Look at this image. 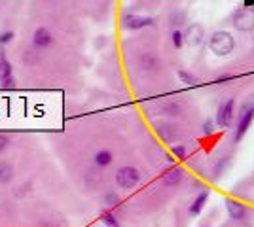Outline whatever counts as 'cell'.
<instances>
[{
    "label": "cell",
    "mask_w": 254,
    "mask_h": 227,
    "mask_svg": "<svg viewBox=\"0 0 254 227\" xmlns=\"http://www.w3.org/2000/svg\"><path fill=\"white\" fill-rule=\"evenodd\" d=\"M209 47L214 55L224 57V55H230L235 47V40L228 31H216L209 40Z\"/></svg>",
    "instance_id": "1"
},
{
    "label": "cell",
    "mask_w": 254,
    "mask_h": 227,
    "mask_svg": "<svg viewBox=\"0 0 254 227\" xmlns=\"http://www.w3.org/2000/svg\"><path fill=\"white\" fill-rule=\"evenodd\" d=\"M140 182V173L138 169L131 167V165H126L122 169H118L116 173V184L122 187V189H131Z\"/></svg>",
    "instance_id": "2"
},
{
    "label": "cell",
    "mask_w": 254,
    "mask_h": 227,
    "mask_svg": "<svg viewBox=\"0 0 254 227\" xmlns=\"http://www.w3.org/2000/svg\"><path fill=\"white\" fill-rule=\"evenodd\" d=\"M233 27L241 33H253L254 31V8H241L233 15Z\"/></svg>",
    "instance_id": "3"
},
{
    "label": "cell",
    "mask_w": 254,
    "mask_h": 227,
    "mask_svg": "<svg viewBox=\"0 0 254 227\" xmlns=\"http://www.w3.org/2000/svg\"><path fill=\"white\" fill-rule=\"evenodd\" d=\"M254 119V106H245L243 110H241V114H239V118H237V129H235V135H233V138L235 140H241L245 136V133L249 131V127H251V123H253Z\"/></svg>",
    "instance_id": "4"
},
{
    "label": "cell",
    "mask_w": 254,
    "mask_h": 227,
    "mask_svg": "<svg viewBox=\"0 0 254 227\" xmlns=\"http://www.w3.org/2000/svg\"><path fill=\"white\" fill-rule=\"evenodd\" d=\"M122 25L127 31H138L152 25V17H142V15H133V13H126L122 17Z\"/></svg>",
    "instance_id": "5"
},
{
    "label": "cell",
    "mask_w": 254,
    "mask_h": 227,
    "mask_svg": "<svg viewBox=\"0 0 254 227\" xmlns=\"http://www.w3.org/2000/svg\"><path fill=\"white\" fill-rule=\"evenodd\" d=\"M203 38H205V29L199 23H191L184 33V44H188V45H199Z\"/></svg>",
    "instance_id": "6"
},
{
    "label": "cell",
    "mask_w": 254,
    "mask_h": 227,
    "mask_svg": "<svg viewBox=\"0 0 254 227\" xmlns=\"http://www.w3.org/2000/svg\"><path fill=\"white\" fill-rule=\"evenodd\" d=\"M226 208H228L230 218L235 220V222H241V220L247 218V206L241 201H237V199H226Z\"/></svg>",
    "instance_id": "7"
},
{
    "label": "cell",
    "mask_w": 254,
    "mask_h": 227,
    "mask_svg": "<svg viewBox=\"0 0 254 227\" xmlns=\"http://www.w3.org/2000/svg\"><path fill=\"white\" fill-rule=\"evenodd\" d=\"M232 118H233V98H228L224 104H220V108H218L216 123L220 127H228L232 123Z\"/></svg>",
    "instance_id": "8"
},
{
    "label": "cell",
    "mask_w": 254,
    "mask_h": 227,
    "mask_svg": "<svg viewBox=\"0 0 254 227\" xmlns=\"http://www.w3.org/2000/svg\"><path fill=\"white\" fill-rule=\"evenodd\" d=\"M32 44H34V47H50L53 44L52 31L46 27H38L32 34Z\"/></svg>",
    "instance_id": "9"
},
{
    "label": "cell",
    "mask_w": 254,
    "mask_h": 227,
    "mask_svg": "<svg viewBox=\"0 0 254 227\" xmlns=\"http://www.w3.org/2000/svg\"><path fill=\"white\" fill-rule=\"evenodd\" d=\"M0 84L4 87H15V78H13L11 65L2 55H0Z\"/></svg>",
    "instance_id": "10"
},
{
    "label": "cell",
    "mask_w": 254,
    "mask_h": 227,
    "mask_svg": "<svg viewBox=\"0 0 254 227\" xmlns=\"http://www.w3.org/2000/svg\"><path fill=\"white\" fill-rule=\"evenodd\" d=\"M161 178H163V182L167 185H175L184 178V171H182L180 167H171V169H167V171L163 173Z\"/></svg>",
    "instance_id": "11"
},
{
    "label": "cell",
    "mask_w": 254,
    "mask_h": 227,
    "mask_svg": "<svg viewBox=\"0 0 254 227\" xmlns=\"http://www.w3.org/2000/svg\"><path fill=\"white\" fill-rule=\"evenodd\" d=\"M207 199H209V189L201 191V193L193 199V203L190 205V214H191V216H197V214L201 212L203 208H205V205H207Z\"/></svg>",
    "instance_id": "12"
},
{
    "label": "cell",
    "mask_w": 254,
    "mask_h": 227,
    "mask_svg": "<svg viewBox=\"0 0 254 227\" xmlns=\"http://www.w3.org/2000/svg\"><path fill=\"white\" fill-rule=\"evenodd\" d=\"M13 167L8 161H0V184H10L13 180Z\"/></svg>",
    "instance_id": "13"
},
{
    "label": "cell",
    "mask_w": 254,
    "mask_h": 227,
    "mask_svg": "<svg viewBox=\"0 0 254 227\" xmlns=\"http://www.w3.org/2000/svg\"><path fill=\"white\" fill-rule=\"evenodd\" d=\"M114 159V155H112V151L110 150H99L95 153V157H93V161H95L97 167H108L110 163Z\"/></svg>",
    "instance_id": "14"
},
{
    "label": "cell",
    "mask_w": 254,
    "mask_h": 227,
    "mask_svg": "<svg viewBox=\"0 0 254 227\" xmlns=\"http://www.w3.org/2000/svg\"><path fill=\"white\" fill-rule=\"evenodd\" d=\"M101 222H103L106 227H122V224L118 222V218L114 216L110 210H105V212L101 214Z\"/></svg>",
    "instance_id": "15"
},
{
    "label": "cell",
    "mask_w": 254,
    "mask_h": 227,
    "mask_svg": "<svg viewBox=\"0 0 254 227\" xmlns=\"http://www.w3.org/2000/svg\"><path fill=\"white\" fill-rule=\"evenodd\" d=\"M177 74H179L180 82H182V84H186V86H193V84L197 82V78H195L193 74H190V72H186V70H179Z\"/></svg>",
    "instance_id": "16"
},
{
    "label": "cell",
    "mask_w": 254,
    "mask_h": 227,
    "mask_svg": "<svg viewBox=\"0 0 254 227\" xmlns=\"http://www.w3.org/2000/svg\"><path fill=\"white\" fill-rule=\"evenodd\" d=\"M171 42H173V45H175L177 49H180V47L184 45V33L173 31V34H171Z\"/></svg>",
    "instance_id": "17"
},
{
    "label": "cell",
    "mask_w": 254,
    "mask_h": 227,
    "mask_svg": "<svg viewBox=\"0 0 254 227\" xmlns=\"http://www.w3.org/2000/svg\"><path fill=\"white\" fill-rule=\"evenodd\" d=\"M140 65L144 66L146 70H154L156 65H158V61H156L152 55H146V57H142V59H140Z\"/></svg>",
    "instance_id": "18"
},
{
    "label": "cell",
    "mask_w": 254,
    "mask_h": 227,
    "mask_svg": "<svg viewBox=\"0 0 254 227\" xmlns=\"http://www.w3.org/2000/svg\"><path fill=\"white\" fill-rule=\"evenodd\" d=\"M171 151H173V155H177L179 159H186V155H188V151H186V148H184L182 144L173 146V148H171Z\"/></svg>",
    "instance_id": "19"
},
{
    "label": "cell",
    "mask_w": 254,
    "mask_h": 227,
    "mask_svg": "<svg viewBox=\"0 0 254 227\" xmlns=\"http://www.w3.org/2000/svg\"><path fill=\"white\" fill-rule=\"evenodd\" d=\"M105 203H106V206H110V208H114V206H118V203H120V197H118L116 193H106Z\"/></svg>",
    "instance_id": "20"
},
{
    "label": "cell",
    "mask_w": 254,
    "mask_h": 227,
    "mask_svg": "<svg viewBox=\"0 0 254 227\" xmlns=\"http://www.w3.org/2000/svg\"><path fill=\"white\" fill-rule=\"evenodd\" d=\"M13 36L15 34L11 33V31H6V33H0V45H4V44H10L13 40Z\"/></svg>",
    "instance_id": "21"
},
{
    "label": "cell",
    "mask_w": 254,
    "mask_h": 227,
    "mask_svg": "<svg viewBox=\"0 0 254 227\" xmlns=\"http://www.w3.org/2000/svg\"><path fill=\"white\" fill-rule=\"evenodd\" d=\"M8 146H10V138L6 135H0V153H4L8 150Z\"/></svg>",
    "instance_id": "22"
},
{
    "label": "cell",
    "mask_w": 254,
    "mask_h": 227,
    "mask_svg": "<svg viewBox=\"0 0 254 227\" xmlns=\"http://www.w3.org/2000/svg\"><path fill=\"white\" fill-rule=\"evenodd\" d=\"M25 61H27L29 65H36V61H38V55L34 53V51H25Z\"/></svg>",
    "instance_id": "23"
},
{
    "label": "cell",
    "mask_w": 254,
    "mask_h": 227,
    "mask_svg": "<svg viewBox=\"0 0 254 227\" xmlns=\"http://www.w3.org/2000/svg\"><path fill=\"white\" fill-rule=\"evenodd\" d=\"M245 6L247 8H254V0H245Z\"/></svg>",
    "instance_id": "24"
},
{
    "label": "cell",
    "mask_w": 254,
    "mask_h": 227,
    "mask_svg": "<svg viewBox=\"0 0 254 227\" xmlns=\"http://www.w3.org/2000/svg\"><path fill=\"white\" fill-rule=\"evenodd\" d=\"M205 133H211V123H205Z\"/></svg>",
    "instance_id": "25"
}]
</instances>
